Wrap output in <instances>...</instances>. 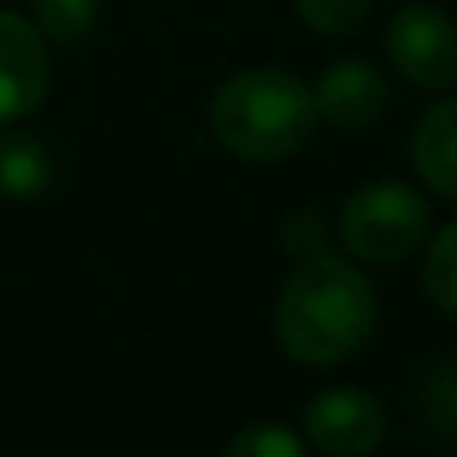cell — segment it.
I'll use <instances>...</instances> for the list:
<instances>
[{
	"instance_id": "obj_1",
	"label": "cell",
	"mask_w": 457,
	"mask_h": 457,
	"mask_svg": "<svg viewBox=\"0 0 457 457\" xmlns=\"http://www.w3.org/2000/svg\"><path fill=\"white\" fill-rule=\"evenodd\" d=\"M373 324L378 294L355 262L328 249L298 258L276 303V337L285 355L311 369L342 364L373 337Z\"/></svg>"
},
{
	"instance_id": "obj_2",
	"label": "cell",
	"mask_w": 457,
	"mask_h": 457,
	"mask_svg": "<svg viewBox=\"0 0 457 457\" xmlns=\"http://www.w3.org/2000/svg\"><path fill=\"white\" fill-rule=\"evenodd\" d=\"M315 120H320L315 94L298 76L276 67H253L231 76L209 103L213 138L222 143V152L249 164H271L303 152L315 134Z\"/></svg>"
},
{
	"instance_id": "obj_3",
	"label": "cell",
	"mask_w": 457,
	"mask_h": 457,
	"mask_svg": "<svg viewBox=\"0 0 457 457\" xmlns=\"http://www.w3.org/2000/svg\"><path fill=\"white\" fill-rule=\"evenodd\" d=\"M427 231H431V209L404 182L360 187L342 204V218H337V240L346 245V253L373 267L413 258L427 245Z\"/></svg>"
},
{
	"instance_id": "obj_4",
	"label": "cell",
	"mask_w": 457,
	"mask_h": 457,
	"mask_svg": "<svg viewBox=\"0 0 457 457\" xmlns=\"http://www.w3.org/2000/svg\"><path fill=\"white\" fill-rule=\"evenodd\" d=\"M391 67L418 89H449L457 80V22L436 4H404L386 27Z\"/></svg>"
},
{
	"instance_id": "obj_5",
	"label": "cell",
	"mask_w": 457,
	"mask_h": 457,
	"mask_svg": "<svg viewBox=\"0 0 457 457\" xmlns=\"http://www.w3.org/2000/svg\"><path fill=\"white\" fill-rule=\"evenodd\" d=\"M303 427L311 449H320L324 457H369L386 440V413L360 386L320 391L306 404Z\"/></svg>"
},
{
	"instance_id": "obj_6",
	"label": "cell",
	"mask_w": 457,
	"mask_h": 457,
	"mask_svg": "<svg viewBox=\"0 0 457 457\" xmlns=\"http://www.w3.org/2000/svg\"><path fill=\"white\" fill-rule=\"evenodd\" d=\"M49 49L36 22L0 9V125L27 120L49 94Z\"/></svg>"
},
{
	"instance_id": "obj_7",
	"label": "cell",
	"mask_w": 457,
	"mask_h": 457,
	"mask_svg": "<svg viewBox=\"0 0 457 457\" xmlns=\"http://www.w3.org/2000/svg\"><path fill=\"white\" fill-rule=\"evenodd\" d=\"M315 112L333 129H369L391 107V85L373 62L342 58L315 80Z\"/></svg>"
},
{
	"instance_id": "obj_8",
	"label": "cell",
	"mask_w": 457,
	"mask_h": 457,
	"mask_svg": "<svg viewBox=\"0 0 457 457\" xmlns=\"http://www.w3.org/2000/svg\"><path fill=\"white\" fill-rule=\"evenodd\" d=\"M413 169L422 173V182L445 195L457 200V98L436 103L418 129H413Z\"/></svg>"
},
{
	"instance_id": "obj_9",
	"label": "cell",
	"mask_w": 457,
	"mask_h": 457,
	"mask_svg": "<svg viewBox=\"0 0 457 457\" xmlns=\"http://www.w3.org/2000/svg\"><path fill=\"white\" fill-rule=\"evenodd\" d=\"M54 182V160L49 152L18 129L0 125V195L4 200H36Z\"/></svg>"
},
{
	"instance_id": "obj_10",
	"label": "cell",
	"mask_w": 457,
	"mask_h": 457,
	"mask_svg": "<svg viewBox=\"0 0 457 457\" xmlns=\"http://www.w3.org/2000/svg\"><path fill=\"white\" fill-rule=\"evenodd\" d=\"M422 294L440 315H457V222H449L422 258Z\"/></svg>"
},
{
	"instance_id": "obj_11",
	"label": "cell",
	"mask_w": 457,
	"mask_h": 457,
	"mask_svg": "<svg viewBox=\"0 0 457 457\" xmlns=\"http://www.w3.org/2000/svg\"><path fill=\"white\" fill-rule=\"evenodd\" d=\"M31 22L40 27L45 40L71 45L85 40L98 22V0H36L31 4Z\"/></svg>"
},
{
	"instance_id": "obj_12",
	"label": "cell",
	"mask_w": 457,
	"mask_h": 457,
	"mask_svg": "<svg viewBox=\"0 0 457 457\" xmlns=\"http://www.w3.org/2000/svg\"><path fill=\"white\" fill-rule=\"evenodd\" d=\"M422 418L440 440H457V360H445L422 382Z\"/></svg>"
},
{
	"instance_id": "obj_13",
	"label": "cell",
	"mask_w": 457,
	"mask_h": 457,
	"mask_svg": "<svg viewBox=\"0 0 457 457\" xmlns=\"http://www.w3.org/2000/svg\"><path fill=\"white\" fill-rule=\"evenodd\" d=\"M298 18L320 36H346L360 31V22L369 18L373 0H294Z\"/></svg>"
},
{
	"instance_id": "obj_14",
	"label": "cell",
	"mask_w": 457,
	"mask_h": 457,
	"mask_svg": "<svg viewBox=\"0 0 457 457\" xmlns=\"http://www.w3.org/2000/svg\"><path fill=\"white\" fill-rule=\"evenodd\" d=\"M222 457H306V449L294 431L262 422V427H245V431L227 445Z\"/></svg>"
},
{
	"instance_id": "obj_15",
	"label": "cell",
	"mask_w": 457,
	"mask_h": 457,
	"mask_svg": "<svg viewBox=\"0 0 457 457\" xmlns=\"http://www.w3.org/2000/svg\"><path fill=\"white\" fill-rule=\"evenodd\" d=\"M285 249L294 258H311V253H324L328 249V231L315 213H294L285 222Z\"/></svg>"
}]
</instances>
